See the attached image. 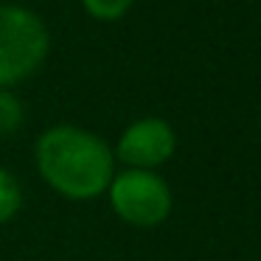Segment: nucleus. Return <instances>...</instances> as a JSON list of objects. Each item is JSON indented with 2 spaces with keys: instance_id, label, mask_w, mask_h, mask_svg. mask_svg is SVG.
Here are the masks:
<instances>
[{
  "instance_id": "nucleus-7",
  "label": "nucleus",
  "mask_w": 261,
  "mask_h": 261,
  "mask_svg": "<svg viewBox=\"0 0 261 261\" xmlns=\"http://www.w3.org/2000/svg\"><path fill=\"white\" fill-rule=\"evenodd\" d=\"M135 0H82V6L90 17L101 20V23H115L132 9Z\"/></svg>"
},
{
  "instance_id": "nucleus-8",
  "label": "nucleus",
  "mask_w": 261,
  "mask_h": 261,
  "mask_svg": "<svg viewBox=\"0 0 261 261\" xmlns=\"http://www.w3.org/2000/svg\"><path fill=\"white\" fill-rule=\"evenodd\" d=\"M258 126H261V115H258Z\"/></svg>"
},
{
  "instance_id": "nucleus-2",
  "label": "nucleus",
  "mask_w": 261,
  "mask_h": 261,
  "mask_svg": "<svg viewBox=\"0 0 261 261\" xmlns=\"http://www.w3.org/2000/svg\"><path fill=\"white\" fill-rule=\"evenodd\" d=\"M51 37L31 9L0 6V87L29 79L48 57Z\"/></svg>"
},
{
  "instance_id": "nucleus-3",
  "label": "nucleus",
  "mask_w": 261,
  "mask_h": 261,
  "mask_svg": "<svg viewBox=\"0 0 261 261\" xmlns=\"http://www.w3.org/2000/svg\"><path fill=\"white\" fill-rule=\"evenodd\" d=\"M115 216L135 227H158L171 214V191L154 171L124 169L107 188Z\"/></svg>"
},
{
  "instance_id": "nucleus-4",
  "label": "nucleus",
  "mask_w": 261,
  "mask_h": 261,
  "mask_svg": "<svg viewBox=\"0 0 261 261\" xmlns=\"http://www.w3.org/2000/svg\"><path fill=\"white\" fill-rule=\"evenodd\" d=\"M177 149V135L171 129L169 121L163 118H138L121 132L118 146H115V158L126 166V169H143L154 171L171 160Z\"/></svg>"
},
{
  "instance_id": "nucleus-5",
  "label": "nucleus",
  "mask_w": 261,
  "mask_h": 261,
  "mask_svg": "<svg viewBox=\"0 0 261 261\" xmlns=\"http://www.w3.org/2000/svg\"><path fill=\"white\" fill-rule=\"evenodd\" d=\"M20 208H23V188H20L17 177L12 171L0 169V225L14 219Z\"/></svg>"
},
{
  "instance_id": "nucleus-6",
  "label": "nucleus",
  "mask_w": 261,
  "mask_h": 261,
  "mask_svg": "<svg viewBox=\"0 0 261 261\" xmlns=\"http://www.w3.org/2000/svg\"><path fill=\"white\" fill-rule=\"evenodd\" d=\"M23 124V104L14 93L0 87V135H14Z\"/></svg>"
},
{
  "instance_id": "nucleus-1",
  "label": "nucleus",
  "mask_w": 261,
  "mask_h": 261,
  "mask_svg": "<svg viewBox=\"0 0 261 261\" xmlns=\"http://www.w3.org/2000/svg\"><path fill=\"white\" fill-rule=\"evenodd\" d=\"M37 169L42 180L68 199L107 194L115 177V154L107 141L82 126H51L37 141Z\"/></svg>"
}]
</instances>
